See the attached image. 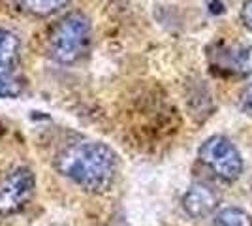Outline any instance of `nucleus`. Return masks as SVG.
I'll use <instances>...</instances> for the list:
<instances>
[{
  "mask_svg": "<svg viewBox=\"0 0 252 226\" xmlns=\"http://www.w3.org/2000/svg\"><path fill=\"white\" fill-rule=\"evenodd\" d=\"M55 168L85 193L105 194L119 177V155L104 141L79 140L57 153Z\"/></svg>",
  "mask_w": 252,
  "mask_h": 226,
  "instance_id": "1",
  "label": "nucleus"
},
{
  "mask_svg": "<svg viewBox=\"0 0 252 226\" xmlns=\"http://www.w3.org/2000/svg\"><path fill=\"white\" fill-rule=\"evenodd\" d=\"M91 36H93L91 19L81 11H72L64 15L51 29L47 40V55L57 65H75L89 51Z\"/></svg>",
  "mask_w": 252,
  "mask_h": 226,
  "instance_id": "2",
  "label": "nucleus"
},
{
  "mask_svg": "<svg viewBox=\"0 0 252 226\" xmlns=\"http://www.w3.org/2000/svg\"><path fill=\"white\" fill-rule=\"evenodd\" d=\"M198 159L217 177L228 183L237 181L245 172L241 151L228 136L222 134H213L207 140H203L198 149Z\"/></svg>",
  "mask_w": 252,
  "mask_h": 226,
  "instance_id": "3",
  "label": "nucleus"
},
{
  "mask_svg": "<svg viewBox=\"0 0 252 226\" xmlns=\"http://www.w3.org/2000/svg\"><path fill=\"white\" fill-rule=\"evenodd\" d=\"M36 194V175L29 166H15L0 177V219H8L32 202Z\"/></svg>",
  "mask_w": 252,
  "mask_h": 226,
  "instance_id": "4",
  "label": "nucleus"
},
{
  "mask_svg": "<svg viewBox=\"0 0 252 226\" xmlns=\"http://www.w3.org/2000/svg\"><path fill=\"white\" fill-rule=\"evenodd\" d=\"M183 211L190 217V219H207V217L215 215L219 211L220 205V196L219 193L205 183H194L187 189V193L183 194Z\"/></svg>",
  "mask_w": 252,
  "mask_h": 226,
  "instance_id": "5",
  "label": "nucleus"
},
{
  "mask_svg": "<svg viewBox=\"0 0 252 226\" xmlns=\"http://www.w3.org/2000/svg\"><path fill=\"white\" fill-rule=\"evenodd\" d=\"M211 66L220 74L247 77L252 74V45L220 47L215 59H211Z\"/></svg>",
  "mask_w": 252,
  "mask_h": 226,
  "instance_id": "6",
  "label": "nucleus"
},
{
  "mask_svg": "<svg viewBox=\"0 0 252 226\" xmlns=\"http://www.w3.org/2000/svg\"><path fill=\"white\" fill-rule=\"evenodd\" d=\"M17 8L34 17H49L64 10L72 0H11Z\"/></svg>",
  "mask_w": 252,
  "mask_h": 226,
  "instance_id": "7",
  "label": "nucleus"
},
{
  "mask_svg": "<svg viewBox=\"0 0 252 226\" xmlns=\"http://www.w3.org/2000/svg\"><path fill=\"white\" fill-rule=\"evenodd\" d=\"M21 55V42L15 34L0 27V68H15Z\"/></svg>",
  "mask_w": 252,
  "mask_h": 226,
  "instance_id": "8",
  "label": "nucleus"
},
{
  "mask_svg": "<svg viewBox=\"0 0 252 226\" xmlns=\"http://www.w3.org/2000/svg\"><path fill=\"white\" fill-rule=\"evenodd\" d=\"M213 226H252V215L237 205L222 207L215 213Z\"/></svg>",
  "mask_w": 252,
  "mask_h": 226,
  "instance_id": "9",
  "label": "nucleus"
},
{
  "mask_svg": "<svg viewBox=\"0 0 252 226\" xmlns=\"http://www.w3.org/2000/svg\"><path fill=\"white\" fill-rule=\"evenodd\" d=\"M23 95V81L15 68H0V98H17Z\"/></svg>",
  "mask_w": 252,
  "mask_h": 226,
  "instance_id": "10",
  "label": "nucleus"
},
{
  "mask_svg": "<svg viewBox=\"0 0 252 226\" xmlns=\"http://www.w3.org/2000/svg\"><path fill=\"white\" fill-rule=\"evenodd\" d=\"M239 109H241L245 115L252 117V83L245 87L239 95Z\"/></svg>",
  "mask_w": 252,
  "mask_h": 226,
  "instance_id": "11",
  "label": "nucleus"
},
{
  "mask_svg": "<svg viewBox=\"0 0 252 226\" xmlns=\"http://www.w3.org/2000/svg\"><path fill=\"white\" fill-rule=\"evenodd\" d=\"M239 17H241L243 27L252 32V0H245V2H243L241 11H239Z\"/></svg>",
  "mask_w": 252,
  "mask_h": 226,
  "instance_id": "12",
  "label": "nucleus"
}]
</instances>
